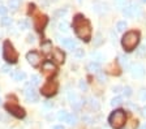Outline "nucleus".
Instances as JSON below:
<instances>
[{"label":"nucleus","mask_w":146,"mask_h":129,"mask_svg":"<svg viewBox=\"0 0 146 129\" xmlns=\"http://www.w3.org/2000/svg\"><path fill=\"white\" fill-rule=\"evenodd\" d=\"M125 17H134V16H140L141 15V8L137 5L136 3H131L129 5H127L123 9Z\"/></svg>","instance_id":"0eeeda50"},{"label":"nucleus","mask_w":146,"mask_h":129,"mask_svg":"<svg viewBox=\"0 0 146 129\" xmlns=\"http://www.w3.org/2000/svg\"><path fill=\"white\" fill-rule=\"evenodd\" d=\"M39 82H40L39 76H36V74H33V76H31V78H30V85H31V86H36V85H39Z\"/></svg>","instance_id":"393cba45"},{"label":"nucleus","mask_w":146,"mask_h":129,"mask_svg":"<svg viewBox=\"0 0 146 129\" xmlns=\"http://www.w3.org/2000/svg\"><path fill=\"white\" fill-rule=\"evenodd\" d=\"M9 71H11V67H9V65H4V67H1V72H3V73H8Z\"/></svg>","instance_id":"4c0bfd02"},{"label":"nucleus","mask_w":146,"mask_h":129,"mask_svg":"<svg viewBox=\"0 0 146 129\" xmlns=\"http://www.w3.org/2000/svg\"><path fill=\"white\" fill-rule=\"evenodd\" d=\"M18 28L21 29V30H25V29L29 28V24H27L26 20H22V21L18 22Z\"/></svg>","instance_id":"c756f323"},{"label":"nucleus","mask_w":146,"mask_h":129,"mask_svg":"<svg viewBox=\"0 0 146 129\" xmlns=\"http://www.w3.org/2000/svg\"><path fill=\"white\" fill-rule=\"evenodd\" d=\"M3 58L8 64H16L18 60V52L9 40H5L3 44Z\"/></svg>","instance_id":"20e7f679"},{"label":"nucleus","mask_w":146,"mask_h":129,"mask_svg":"<svg viewBox=\"0 0 146 129\" xmlns=\"http://www.w3.org/2000/svg\"><path fill=\"white\" fill-rule=\"evenodd\" d=\"M145 52H146V46H140V50H138V55L142 58V56H145Z\"/></svg>","instance_id":"c9c22d12"},{"label":"nucleus","mask_w":146,"mask_h":129,"mask_svg":"<svg viewBox=\"0 0 146 129\" xmlns=\"http://www.w3.org/2000/svg\"><path fill=\"white\" fill-rule=\"evenodd\" d=\"M140 129H146V124H143V125H141Z\"/></svg>","instance_id":"49530a36"},{"label":"nucleus","mask_w":146,"mask_h":129,"mask_svg":"<svg viewBox=\"0 0 146 129\" xmlns=\"http://www.w3.org/2000/svg\"><path fill=\"white\" fill-rule=\"evenodd\" d=\"M120 59H121V63L124 65H128V58H125V56H120Z\"/></svg>","instance_id":"a19ab883"},{"label":"nucleus","mask_w":146,"mask_h":129,"mask_svg":"<svg viewBox=\"0 0 146 129\" xmlns=\"http://www.w3.org/2000/svg\"><path fill=\"white\" fill-rule=\"evenodd\" d=\"M90 107H91V108H94L95 111L99 110V103H98L97 99H93V98L90 99Z\"/></svg>","instance_id":"cd10ccee"},{"label":"nucleus","mask_w":146,"mask_h":129,"mask_svg":"<svg viewBox=\"0 0 146 129\" xmlns=\"http://www.w3.org/2000/svg\"><path fill=\"white\" fill-rule=\"evenodd\" d=\"M141 1H143V3H146V0H141Z\"/></svg>","instance_id":"de8ad7c7"},{"label":"nucleus","mask_w":146,"mask_h":129,"mask_svg":"<svg viewBox=\"0 0 146 129\" xmlns=\"http://www.w3.org/2000/svg\"><path fill=\"white\" fill-rule=\"evenodd\" d=\"M25 98H26V101L29 102V103H31V102H38V94L35 93V90H34V86L30 85V82L26 85V89H25Z\"/></svg>","instance_id":"1a4fd4ad"},{"label":"nucleus","mask_w":146,"mask_h":129,"mask_svg":"<svg viewBox=\"0 0 146 129\" xmlns=\"http://www.w3.org/2000/svg\"><path fill=\"white\" fill-rule=\"evenodd\" d=\"M80 89H81L82 91H86V90H88V85H86V82L84 80L80 81Z\"/></svg>","instance_id":"72a5a7b5"},{"label":"nucleus","mask_w":146,"mask_h":129,"mask_svg":"<svg viewBox=\"0 0 146 129\" xmlns=\"http://www.w3.org/2000/svg\"><path fill=\"white\" fill-rule=\"evenodd\" d=\"M58 28L61 33H68V31H69V25H68L67 21H60Z\"/></svg>","instance_id":"aec40b11"},{"label":"nucleus","mask_w":146,"mask_h":129,"mask_svg":"<svg viewBox=\"0 0 146 129\" xmlns=\"http://www.w3.org/2000/svg\"><path fill=\"white\" fill-rule=\"evenodd\" d=\"M0 102H1V101H0Z\"/></svg>","instance_id":"8fccbe9b"},{"label":"nucleus","mask_w":146,"mask_h":129,"mask_svg":"<svg viewBox=\"0 0 146 129\" xmlns=\"http://www.w3.org/2000/svg\"><path fill=\"white\" fill-rule=\"evenodd\" d=\"M58 87H59L58 81L50 80V81H47V82H46L44 85L42 86L40 93H42V95L50 98V97H52V95H55V94H56V91H58Z\"/></svg>","instance_id":"39448f33"},{"label":"nucleus","mask_w":146,"mask_h":129,"mask_svg":"<svg viewBox=\"0 0 146 129\" xmlns=\"http://www.w3.org/2000/svg\"><path fill=\"white\" fill-rule=\"evenodd\" d=\"M90 58L93 59V62H95V63H100V62H103V60H104L103 55H102L100 52H97V51H95V52H91L90 54Z\"/></svg>","instance_id":"6ab92c4d"},{"label":"nucleus","mask_w":146,"mask_h":129,"mask_svg":"<svg viewBox=\"0 0 146 129\" xmlns=\"http://www.w3.org/2000/svg\"><path fill=\"white\" fill-rule=\"evenodd\" d=\"M68 101L70 102V105H72L73 108H80L82 106V103H84V102H82L81 99L77 97L76 93H73V91L68 93Z\"/></svg>","instance_id":"ddd939ff"},{"label":"nucleus","mask_w":146,"mask_h":129,"mask_svg":"<svg viewBox=\"0 0 146 129\" xmlns=\"http://www.w3.org/2000/svg\"><path fill=\"white\" fill-rule=\"evenodd\" d=\"M141 115H142V116L146 119V106H145V107L141 108Z\"/></svg>","instance_id":"37998d69"},{"label":"nucleus","mask_w":146,"mask_h":129,"mask_svg":"<svg viewBox=\"0 0 146 129\" xmlns=\"http://www.w3.org/2000/svg\"><path fill=\"white\" fill-rule=\"evenodd\" d=\"M115 5L117 8H125L127 7V0H115Z\"/></svg>","instance_id":"c85d7f7f"},{"label":"nucleus","mask_w":146,"mask_h":129,"mask_svg":"<svg viewBox=\"0 0 146 129\" xmlns=\"http://www.w3.org/2000/svg\"><path fill=\"white\" fill-rule=\"evenodd\" d=\"M102 67H100V63H95V62H91L88 64V71L91 72V73H99Z\"/></svg>","instance_id":"dca6fc26"},{"label":"nucleus","mask_w":146,"mask_h":129,"mask_svg":"<svg viewBox=\"0 0 146 129\" xmlns=\"http://www.w3.org/2000/svg\"><path fill=\"white\" fill-rule=\"evenodd\" d=\"M67 12H68L67 9H59V11H56V12H55V16H56V17H59V16H61V17H63V16L67 15Z\"/></svg>","instance_id":"473e14b6"},{"label":"nucleus","mask_w":146,"mask_h":129,"mask_svg":"<svg viewBox=\"0 0 146 129\" xmlns=\"http://www.w3.org/2000/svg\"><path fill=\"white\" fill-rule=\"evenodd\" d=\"M52 129H65L63 125H55V126H52Z\"/></svg>","instance_id":"a18cd8bd"},{"label":"nucleus","mask_w":146,"mask_h":129,"mask_svg":"<svg viewBox=\"0 0 146 129\" xmlns=\"http://www.w3.org/2000/svg\"><path fill=\"white\" fill-rule=\"evenodd\" d=\"M20 4H21V0H9V9L12 12H16L20 8Z\"/></svg>","instance_id":"a211bd4d"},{"label":"nucleus","mask_w":146,"mask_h":129,"mask_svg":"<svg viewBox=\"0 0 146 129\" xmlns=\"http://www.w3.org/2000/svg\"><path fill=\"white\" fill-rule=\"evenodd\" d=\"M131 74L134 78H142L145 76V68L141 64H133L131 67Z\"/></svg>","instance_id":"f8f14e48"},{"label":"nucleus","mask_w":146,"mask_h":129,"mask_svg":"<svg viewBox=\"0 0 146 129\" xmlns=\"http://www.w3.org/2000/svg\"><path fill=\"white\" fill-rule=\"evenodd\" d=\"M119 90H120V86H115V87H112L113 93H119Z\"/></svg>","instance_id":"c03bdc74"},{"label":"nucleus","mask_w":146,"mask_h":129,"mask_svg":"<svg viewBox=\"0 0 146 129\" xmlns=\"http://www.w3.org/2000/svg\"><path fill=\"white\" fill-rule=\"evenodd\" d=\"M48 22V19L47 16H36L34 19V28L36 29V31H43V29L46 28V25Z\"/></svg>","instance_id":"9d476101"},{"label":"nucleus","mask_w":146,"mask_h":129,"mask_svg":"<svg viewBox=\"0 0 146 129\" xmlns=\"http://www.w3.org/2000/svg\"><path fill=\"white\" fill-rule=\"evenodd\" d=\"M26 60L29 62V64L33 67H38L40 64V55L36 51H30L26 54Z\"/></svg>","instance_id":"9b49d317"},{"label":"nucleus","mask_w":146,"mask_h":129,"mask_svg":"<svg viewBox=\"0 0 146 129\" xmlns=\"http://www.w3.org/2000/svg\"><path fill=\"white\" fill-rule=\"evenodd\" d=\"M5 110L8 111L11 115H13L15 117H17V119H24L25 115H26L25 110L21 107V106L13 105V103H7V105H5Z\"/></svg>","instance_id":"423d86ee"},{"label":"nucleus","mask_w":146,"mask_h":129,"mask_svg":"<svg viewBox=\"0 0 146 129\" xmlns=\"http://www.w3.org/2000/svg\"><path fill=\"white\" fill-rule=\"evenodd\" d=\"M52 60L55 63H58V64H63L65 62V54L60 48H55L52 51Z\"/></svg>","instance_id":"4468645a"},{"label":"nucleus","mask_w":146,"mask_h":129,"mask_svg":"<svg viewBox=\"0 0 146 129\" xmlns=\"http://www.w3.org/2000/svg\"><path fill=\"white\" fill-rule=\"evenodd\" d=\"M121 105H123L121 97H115V98H112V101H111V106H112V107H117V106H121Z\"/></svg>","instance_id":"4be33fe9"},{"label":"nucleus","mask_w":146,"mask_h":129,"mask_svg":"<svg viewBox=\"0 0 146 129\" xmlns=\"http://www.w3.org/2000/svg\"><path fill=\"white\" fill-rule=\"evenodd\" d=\"M27 42H29V43H33L34 42V35L29 34V35H27Z\"/></svg>","instance_id":"79ce46f5"},{"label":"nucleus","mask_w":146,"mask_h":129,"mask_svg":"<svg viewBox=\"0 0 146 129\" xmlns=\"http://www.w3.org/2000/svg\"><path fill=\"white\" fill-rule=\"evenodd\" d=\"M108 123L113 129H123L127 124V114L124 110H115L108 116Z\"/></svg>","instance_id":"7ed1b4c3"},{"label":"nucleus","mask_w":146,"mask_h":129,"mask_svg":"<svg viewBox=\"0 0 146 129\" xmlns=\"http://www.w3.org/2000/svg\"><path fill=\"white\" fill-rule=\"evenodd\" d=\"M123 91H124V94H125L127 97H131V95H132V89L129 87V86H125L124 89H123Z\"/></svg>","instance_id":"f704fd0d"},{"label":"nucleus","mask_w":146,"mask_h":129,"mask_svg":"<svg viewBox=\"0 0 146 129\" xmlns=\"http://www.w3.org/2000/svg\"><path fill=\"white\" fill-rule=\"evenodd\" d=\"M102 43V35L100 34H97V40H95V46H99Z\"/></svg>","instance_id":"e433bc0d"},{"label":"nucleus","mask_w":146,"mask_h":129,"mask_svg":"<svg viewBox=\"0 0 146 129\" xmlns=\"http://www.w3.org/2000/svg\"><path fill=\"white\" fill-rule=\"evenodd\" d=\"M116 29H117V31H124L125 29H127V22L125 21H119L117 25H116Z\"/></svg>","instance_id":"bb28decb"},{"label":"nucleus","mask_w":146,"mask_h":129,"mask_svg":"<svg viewBox=\"0 0 146 129\" xmlns=\"http://www.w3.org/2000/svg\"><path fill=\"white\" fill-rule=\"evenodd\" d=\"M73 29L80 39L89 42L91 39V25L89 20L82 15H76L73 19Z\"/></svg>","instance_id":"f257e3e1"},{"label":"nucleus","mask_w":146,"mask_h":129,"mask_svg":"<svg viewBox=\"0 0 146 129\" xmlns=\"http://www.w3.org/2000/svg\"><path fill=\"white\" fill-rule=\"evenodd\" d=\"M0 24H1V26H8V25L12 24V19L8 16H4L3 19L0 20Z\"/></svg>","instance_id":"b1692460"},{"label":"nucleus","mask_w":146,"mask_h":129,"mask_svg":"<svg viewBox=\"0 0 146 129\" xmlns=\"http://www.w3.org/2000/svg\"><path fill=\"white\" fill-rule=\"evenodd\" d=\"M60 43L64 47H67L68 50H70V51H74L77 48V43L73 39H70V38H63V39H60Z\"/></svg>","instance_id":"2eb2a0df"},{"label":"nucleus","mask_w":146,"mask_h":129,"mask_svg":"<svg viewBox=\"0 0 146 129\" xmlns=\"http://www.w3.org/2000/svg\"><path fill=\"white\" fill-rule=\"evenodd\" d=\"M40 48H42L43 54H48L52 51V42L51 40H44L40 43Z\"/></svg>","instance_id":"f3484780"},{"label":"nucleus","mask_w":146,"mask_h":129,"mask_svg":"<svg viewBox=\"0 0 146 129\" xmlns=\"http://www.w3.org/2000/svg\"><path fill=\"white\" fill-rule=\"evenodd\" d=\"M74 56H76V58H82V56H84V50L82 48H76L74 50Z\"/></svg>","instance_id":"7c9ffc66"},{"label":"nucleus","mask_w":146,"mask_h":129,"mask_svg":"<svg viewBox=\"0 0 146 129\" xmlns=\"http://www.w3.org/2000/svg\"><path fill=\"white\" fill-rule=\"evenodd\" d=\"M42 71L44 74H47V76H54V74H56V72H58V68H56V64H55L54 62H51V60H44V62L42 63Z\"/></svg>","instance_id":"6e6552de"},{"label":"nucleus","mask_w":146,"mask_h":129,"mask_svg":"<svg viewBox=\"0 0 146 129\" xmlns=\"http://www.w3.org/2000/svg\"><path fill=\"white\" fill-rule=\"evenodd\" d=\"M140 43V33L136 30H131L123 35L121 38V46L127 52H131L138 46Z\"/></svg>","instance_id":"f03ea898"},{"label":"nucleus","mask_w":146,"mask_h":129,"mask_svg":"<svg viewBox=\"0 0 146 129\" xmlns=\"http://www.w3.org/2000/svg\"><path fill=\"white\" fill-rule=\"evenodd\" d=\"M98 78L100 80V82H104V81H106V76H104V74H102L100 72L98 73Z\"/></svg>","instance_id":"58836bf2"},{"label":"nucleus","mask_w":146,"mask_h":129,"mask_svg":"<svg viewBox=\"0 0 146 129\" xmlns=\"http://www.w3.org/2000/svg\"><path fill=\"white\" fill-rule=\"evenodd\" d=\"M140 99L142 102H146V89H141L140 90Z\"/></svg>","instance_id":"2f4dec72"},{"label":"nucleus","mask_w":146,"mask_h":129,"mask_svg":"<svg viewBox=\"0 0 146 129\" xmlns=\"http://www.w3.org/2000/svg\"><path fill=\"white\" fill-rule=\"evenodd\" d=\"M5 13H7V8L0 4V15H5Z\"/></svg>","instance_id":"ea45409f"},{"label":"nucleus","mask_w":146,"mask_h":129,"mask_svg":"<svg viewBox=\"0 0 146 129\" xmlns=\"http://www.w3.org/2000/svg\"><path fill=\"white\" fill-rule=\"evenodd\" d=\"M78 1H81V0H78Z\"/></svg>","instance_id":"09e8293b"},{"label":"nucleus","mask_w":146,"mask_h":129,"mask_svg":"<svg viewBox=\"0 0 146 129\" xmlns=\"http://www.w3.org/2000/svg\"><path fill=\"white\" fill-rule=\"evenodd\" d=\"M67 123H68V124H69V125H74V124H76V123H77V116H76V115H73V114L68 115Z\"/></svg>","instance_id":"a878e982"},{"label":"nucleus","mask_w":146,"mask_h":129,"mask_svg":"<svg viewBox=\"0 0 146 129\" xmlns=\"http://www.w3.org/2000/svg\"><path fill=\"white\" fill-rule=\"evenodd\" d=\"M25 77H26V74H25L24 72H21V71H18L17 73L13 74V78H15V81H18V82L24 81V80H25Z\"/></svg>","instance_id":"412c9836"},{"label":"nucleus","mask_w":146,"mask_h":129,"mask_svg":"<svg viewBox=\"0 0 146 129\" xmlns=\"http://www.w3.org/2000/svg\"><path fill=\"white\" fill-rule=\"evenodd\" d=\"M68 112L65 110H61V111H59V114H58V119L60 120V121H67V119H68Z\"/></svg>","instance_id":"5701e85b"}]
</instances>
